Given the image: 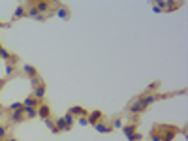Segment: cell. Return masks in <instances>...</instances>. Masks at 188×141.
I'll return each instance as SVG.
<instances>
[{
  "mask_svg": "<svg viewBox=\"0 0 188 141\" xmlns=\"http://www.w3.org/2000/svg\"><path fill=\"white\" fill-rule=\"evenodd\" d=\"M77 122H79V124H88V121H87V117H79V121H77Z\"/></svg>",
  "mask_w": 188,
  "mask_h": 141,
  "instance_id": "obj_26",
  "label": "cell"
},
{
  "mask_svg": "<svg viewBox=\"0 0 188 141\" xmlns=\"http://www.w3.org/2000/svg\"><path fill=\"white\" fill-rule=\"evenodd\" d=\"M62 118H64V122H66V126H70V128H72V124L75 122V121H73V115H70V113H66V115H64Z\"/></svg>",
  "mask_w": 188,
  "mask_h": 141,
  "instance_id": "obj_18",
  "label": "cell"
},
{
  "mask_svg": "<svg viewBox=\"0 0 188 141\" xmlns=\"http://www.w3.org/2000/svg\"><path fill=\"white\" fill-rule=\"evenodd\" d=\"M57 17L60 19H70V9L66 6H57Z\"/></svg>",
  "mask_w": 188,
  "mask_h": 141,
  "instance_id": "obj_5",
  "label": "cell"
},
{
  "mask_svg": "<svg viewBox=\"0 0 188 141\" xmlns=\"http://www.w3.org/2000/svg\"><path fill=\"white\" fill-rule=\"evenodd\" d=\"M96 126V130H98V132H102V134H109V132H111V126H107V124H104V122H98V124H94Z\"/></svg>",
  "mask_w": 188,
  "mask_h": 141,
  "instance_id": "obj_13",
  "label": "cell"
},
{
  "mask_svg": "<svg viewBox=\"0 0 188 141\" xmlns=\"http://www.w3.org/2000/svg\"><path fill=\"white\" fill-rule=\"evenodd\" d=\"M34 8L38 9V13H40V15H43V13H45L47 9H49V2H36V4H34Z\"/></svg>",
  "mask_w": 188,
  "mask_h": 141,
  "instance_id": "obj_9",
  "label": "cell"
},
{
  "mask_svg": "<svg viewBox=\"0 0 188 141\" xmlns=\"http://www.w3.org/2000/svg\"><path fill=\"white\" fill-rule=\"evenodd\" d=\"M4 83H6V79H0V90H2V86H4Z\"/></svg>",
  "mask_w": 188,
  "mask_h": 141,
  "instance_id": "obj_28",
  "label": "cell"
},
{
  "mask_svg": "<svg viewBox=\"0 0 188 141\" xmlns=\"http://www.w3.org/2000/svg\"><path fill=\"white\" fill-rule=\"evenodd\" d=\"M111 128H122V121H120V118H115L113 121V126Z\"/></svg>",
  "mask_w": 188,
  "mask_h": 141,
  "instance_id": "obj_23",
  "label": "cell"
},
{
  "mask_svg": "<svg viewBox=\"0 0 188 141\" xmlns=\"http://www.w3.org/2000/svg\"><path fill=\"white\" fill-rule=\"evenodd\" d=\"M23 115H25L23 107H21L19 111H12V122H21V121H23Z\"/></svg>",
  "mask_w": 188,
  "mask_h": 141,
  "instance_id": "obj_10",
  "label": "cell"
},
{
  "mask_svg": "<svg viewBox=\"0 0 188 141\" xmlns=\"http://www.w3.org/2000/svg\"><path fill=\"white\" fill-rule=\"evenodd\" d=\"M158 132H165V134H160L162 136V141H171L175 137V134L179 132V128L177 126H156Z\"/></svg>",
  "mask_w": 188,
  "mask_h": 141,
  "instance_id": "obj_1",
  "label": "cell"
},
{
  "mask_svg": "<svg viewBox=\"0 0 188 141\" xmlns=\"http://www.w3.org/2000/svg\"><path fill=\"white\" fill-rule=\"evenodd\" d=\"M21 107H23V104H21V102H13L12 105H9V111H19Z\"/></svg>",
  "mask_w": 188,
  "mask_h": 141,
  "instance_id": "obj_22",
  "label": "cell"
},
{
  "mask_svg": "<svg viewBox=\"0 0 188 141\" xmlns=\"http://www.w3.org/2000/svg\"><path fill=\"white\" fill-rule=\"evenodd\" d=\"M0 28H2V23H0Z\"/></svg>",
  "mask_w": 188,
  "mask_h": 141,
  "instance_id": "obj_30",
  "label": "cell"
},
{
  "mask_svg": "<svg viewBox=\"0 0 188 141\" xmlns=\"http://www.w3.org/2000/svg\"><path fill=\"white\" fill-rule=\"evenodd\" d=\"M45 124L49 130H55V121H51V118H45Z\"/></svg>",
  "mask_w": 188,
  "mask_h": 141,
  "instance_id": "obj_25",
  "label": "cell"
},
{
  "mask_svg": "<svg viewBox=\"0 0 188 141\" xmlns=\"http://www.w3.org/2000/svg\"><path fill=\"white\" fill-rule=\"evenodd\" d=\"M0 58H6V60H9V58H12V55H9V53H8V49L0 47Z\"/></svg>",
  "mask_w": 188,
  "mask_h": 141,
  "instance_id": "obj_21",
  "label": "cell"
},
{
  "mask_svg": "<svg viewBox=\"0 0 188 141\" xmlns=\"http://www.w3.org/2000/svg\"><path fill=\"white\" fill-rule=\"evenodd\" d=\"M139 102H141V105H143V109H145L147 105H151L152 102H156V96H152V94H149V96H141Z\"/></svg>",
  "mask_w": 188,
  "mask_h": 141,
  "instance_id": "obj_7",
  "label": "cell"
},
{
  "mask_svg": "<svg viewBox=\"0 0 188 141\" xmlns=\"http://www.w3.org/2000/svg\"><path fill=\"white\" fill-rule=\"evenodd\" d=\"M4 141H17V139H15V137H6Z\"/></svg>",
  "mask_w": 188,
  "mask_h": 141,
  "instance_id": "obj_29",
  "label": "cell"
},
{
  "mask_svg": "<svg viewBox=\"0 0 188 141\" xmlns=\"http://www.w3.org/2000/svg\"><path fill=\"white\" fill-rule=\"evenodd\" d=\"M27 15H28V17H34V19H38V21H41V19H43V15H40V13H38V9H36L34 6L27 9Z\"/></svg>",
  "mask_w": 188,
  "mask_h": 141,
  "instance_id": "obj_12",
  "label": "cell"
},
{
  "mask_svg": "<svg viewBox=\"0 0 188 141\" xmlns=\"http://www.w3.org/2000/svg\"><path fill=\"white\" fill-rule=\"evenodd\" d=\"M49 113H51L49 105H41V107H38V117H41L43 121H45V118H49Z\"/></svg>",
  "mask_w": 188,
  "mask_h": 141,
  "instance_id": "obj_8",
  "label": "cell"
},
{
  "mask_svg": "<svg viewBox=\"0 0 188 141\" xmlns=\"http://www.w3.org/2000/svg\"><path fill=\"white\" fill-rule=\"evenodd\" d=\"M102 118H104L102 111H92L87 117V121H88V124H98V122H102Z\"/></svg>",
  "mask_w": 188,
  "mask_h": 141,
  "instance_id": "obj_2",
  "label": "cell"
},
{
  "mask_svg": "<svg viewBox=\"0 0 188 141\" xmlns=\"http://www.w3.org/2000/svg\"><path fill=\"white\" fill-rule=\"evenodd\" d=\"M130 111H132V113H141V111H143V105H141L139 98H137L136 102H132V104H130Z\"/></svg>",
  "mask_w": 188,
  "mask_h": 141,
  "instance_id": "obj_11",
  "label": "cell"
},
{
  "mask_svg": "<svg viewBox=\"0 0 188 141\" xmlns=\"http://www.w3.org/2000/svg\"><path fill=\"white\" fill-rule=\"evenodd\" d=\"M122 130H124V134H126V137L130 141L134 139V136H136V126L134 124H126V126H122Z\"/></svg>",
  "mask_w": 188,
  "mask_h": 141,
  "instance_id": "obj_6",
  "label": "cell"
},
{
  "mask_svg": "<svg viewBox=\"0 0 188 141\" xmlns=\"http://www.w3.org/2000/svg\"><path fill=\"white\" fill-rule=\"evenodd\" d=\"M23 105H25V107H36V105H38V100H34L32 96H27L25 102H23Z\"/></svg>",
  "mask_w": 188,
  "mask_h": 141,
  "instance_id": "obj_16",
  "label": "cell"
},
{
  "mask_svg": "<svg viewBox=\"0 0 188 141\" xmlns=\"http://www.w3.org/2000/svg\"><path fill=\"white\" fill-rule=\"evenodd\" d=\"M9 73H13V64H6V75H9Z\"/></svg>",
  "mask_w": 188,
  "mask_h": 141,
  "instance_id": "obj_24",
  "label": "cell"
},
{
  "mask_svg": "<svg viewBox=\"0 0 188 141\" xmlns=\"http://www.w3.org/2000/svg\"><path fill=\"white\" fill-rule=\"evenodd\" d=\"M23 111L27 113V117H28V118L38 117V109H36V107H25V105H23Z\"/></svg>",
  "mask_w": 188,
  "mask_h": 141,
  "instance_id": "obj_15",
  "label": "cell"
},
{
  "mask_svg": "<svg viewBox=\"0 0 188 141\" xmlns=\"http://www.w3.org/2000/svg\"><path fill=\"white\" fill-rule=\"evenodd\" d=\"M151 137H152L151 141H162V136H160V132H158V130H156V128H154V130H152V134H151Z\"/></svg>",
  "mask_w": 188,
  "mask_h": 141,
  "instance_id": "obj_20",
  "label": "cell"
},
{
  "mask_svg": "<svg viewBox=\"0 0 188 141\" xmlns=\"http://www.w3.org/2000/svg\"><path fill=\"white\" fill-rule=\"evenodd\" d=\"M2 137H6V128L0 126V139H2Z\"/></svg>",
  "mask_w": 188,
  "mask_h": 141,
  "instance_id": "obj_27",
  "label": "cell"
},
{
  "mask_svg": "<svg viewBox=\"0 0 188 141\" xmlns=\"http://www.w3.org/2000/svg\"><path fill=\"white\" fill-rule=\"evenodd\" d=\"M43 96H45V85L41 83V85H38L36 89H34V94H32V98H34V100H38V102H40V100L43 98Z\"/></svg>",
  "mask_w": 188,
  "mask_h": 141,
  "instance_id": "obj_3",
  "label": "cell"
},
{
  "mask_svg": "<svg viewBox=\"0 0 188 141\" xmlns=\"http://www.w3.org/2000/svg\"><path fill=\"white\" fill-rule=\"evenodd\" d=\"M41 77H38V75H34V77H30V85H32V89H36L38 85H41Z\"/></svg>",
  "mask_w": 188,
  "mask_h": 141,
  "instance_id": "obj_19",
  "label": "cell"
},
{
  "mask_svg": "<svg viewBox=\"0 0 188 141\" xmlns=\"http://www.w3.org/2000/svg\"><path fill=\"white\" fill-rule=\"evenodd\" d=\"M23 15H27V9H25V6L21 4V6H17L15 8V12H13V19H19V17H23Z\"/></svg>",
  "mask_w": 188,
  "mask_h": 141,
  "instance_id": "obj_14",
  "label": "cell"
},
{
  "mask_svg": "<svg viewBox=\"0 0 188 141\" xmlns=\"http://www.w3.org/2000/svg\"><path fill=\"white\" fill-rule=\"evenodd\" d=\"M68 113L73 115V117H85V115H87V109H83L81 105H73V107H70Z\"/></svg>",
  "mask_w": 188,
  "mask_h": 141,
  "instance_id": "obj_4",
  "label": "cell"
},
{
  "mask_svg": "<svg viewBox=\"0 0 188 141\" xmlns=\"http://www.w3.org/2000/svg\"><path fill=\"white\" fill-rule=\"evenodd\" d=\"M23 72H25V73H28L30 77L38 75V73H36V68H34V66H30V64H25V66H23Z\"/></svg>",
  "mask_w": 188,
  "mask_h": 141,
  "instance_id": "obj_17",
  "label": "cell"
}]
</instances>
